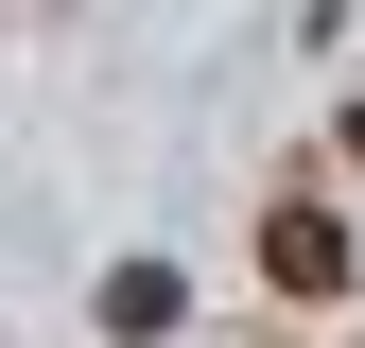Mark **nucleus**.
<instances>
[{"label": "nucleus", "mask_w": 365, "mask_h": 348, "mask_svg": "<svg viewBox=\"0 0 365 348\" xmlns=\"http://www.w3.org/2000/svg\"><path fill=\"white\" fill-rule=\"evenodd\" d=\"M348 157H365V105H348Z\"/></svg>", "instance_id": "7ed1b4c3"}, {"label": "nucleus", "mask_w": 365, "mask_h": 348, "mask_svg": "<svg viewBox=\"0 0 365 348\" xmlns=\"http://www.w3.org/2000/svg\"><path fill=\"white\" fill-rule=\"evenodd\" d=\"M261 279H279V296H348V227H331V192H279V209H261Z\"/></svg>", "instance_id": "f257e3e1"}, {"label": "nucleus", "mask_w": 365, "mask_h": 348, "mask_svg": "<svg viewBox=\"0 0 365 348\" xmlns=\"http://www.w3.org/2000/svg\"><path fill=\"white\" fill-rule=\"evenodd\" d=\"M174 314H192V296H174V261H105V331H122V348H157Z\"/></svg>", "instance_id": "f03ea898"}]
</instances>
